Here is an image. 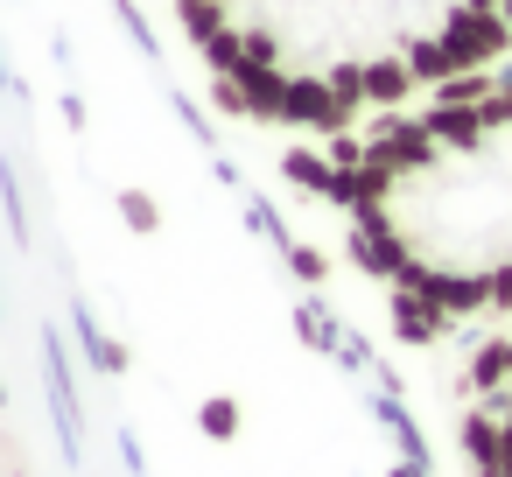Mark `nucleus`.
<instances>
[{
	"label": "nucleus",
	"instance_id": "nucleus-1",
	"mask_svg": "<svg viewBox=\"0 0 512 477\" xmlns=\"http://www.w3.org/2000/svg\"><path fill=\"white\" fill-rule=\"evenodd\" d=\"M288 176L407 337L512 330V64L337 141H295Z\"/></svg>",
	"mask_w": 512,
	"mask_h": 477
},
{
	"label": "nucleus",
	"instance_id": "nucleus-2",
	"mask_svg": "<svg viewBox=\"0 0 512 477\" xmlns=\"http://www.w3.org/2000/svg\"><path fill=\"white\" fill-rule=\"evenodd\" d=\"M218 106L337 141L512 64V0H169Z\"/></svg>",
	"mask_w": 512,
	"mask_h": 477
},
{
	"label": "nucleus",
	"instance_id": "nucleus-3",
	"mask_svg": "<svg viewBox=\"0 0 512 477\" xmlns=\"http://www.w3.org/2000/svg\"><path fill=\"white\" fill-rule=\"evenodd\" d=\"M463 456L477 477H512V330L484 337L470 351V379H463Z\"/></svg>",
	"mask_w": 512,
	"mask_h": 477
},
{
	"label": "nucleus",
	"instance_id": "nucleus-4",
	"mask_svg": "<svg viewBox=\"0 0 512 477\" xmlns=\"http://www.w3.org/2000/svg\"><path fill=\"white\" fill-rule=\"evenodd\" d=\"M0 477H29V442L0 421Z\"/></svg>",
	"mask_w": 512,
	"mask_h": 477
}]
</instances>
